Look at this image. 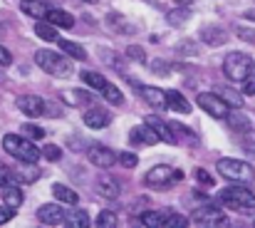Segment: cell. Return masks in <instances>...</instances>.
<instances>
[{
    "instance_id": "cell-1",
    "label": "cell",
    "mask_w": 255,
    "mask_h": 228,
    "mask_svg": "<svg viewBox=\"0 0 255 228\" xmlns=\"http://www.w3.org/2000/svg\"><path fill=\"white\" fill-rule=\"evenodd\" d=\"M218 201L228 209H233L236 214L243 216H255V194L248 189V184H238V186H228L218 194Z\"/></svg>"
},
{
    "instance_id": "cell-2",
    "label": "cell",
    "mask_w": 255,
    "mask_h": 228,
    "mask_svg": "<svg viewBox=\"0 0 255 228\" xmlns=\"http://www.w3.org/2000/svg\"><path fill=\"white\" fill-rule=\"evenodd\" d=\"M2 149L10 156H15L17 161H30V164H37L40 156H42L32 139L20 137V134H5L2 137Z\"/></svg>"
},
{
    "instance_id": "cell-3",
    "label": "cell",
    "mask_w": 255,
    "mask_h": 228,
    "mask_svg": "<svg viewBox=\"0 0 255 228\" xmlns=\"http://www.w3.org/2000/svg\"><path fill=\"white\" fill-rule=\"evenodd\" d=\"M218 174L233 184H253L255 171L248 161L241 159H221L218 161Z\"/></svg>"
},
{
    "instance_id": "cell-4",
    "label": "cell",
    "mask_w": 255,
    "mask_h": 228,
    "mask_svg": "<svg viewBox=\"0 0 255 228\" xmlns=\"http://www.w3.org/2000/svg\"><path fill=\"white\" fill-rule=\"evenodd\" d=\"M35 62H37V67H42L47 75H52V77L72 75L70 60H65L62 55H57L55 50H37V52H35Z\"/></svg>"
},
{
    "instance_id": "cell-5",
    "label": "cell",
    "mask_w": 255,
    "mask_h": 228,
    "mask_svg": "<svg viewBox=\"0 0 255 228\" xmlns=\"http://www.w3.org/2000/svg\"><path fill=\"white\" fill-rule=\"evenodd\" d=\"M255 62L253 57H248L246 52H231L226 60H223V72L228 79H233V82H243L246 77L253 72Z\"/></svg>"
},
{
    "instance_id": "cell-6",
    "label": "cell",
    "mask_w": 255,
    "mask_h": 228,
    "mask_svg": "<svg viewBox=\"0 0 255 228\" xmlns=\"http://www.w3.org/2000/svg\"><path fill=\"white\" fill-rule=\"evenodd\" d=\"M173 179H181V171H173V169L166 166V164L154 166V169L146 171V176H144L146 186H151V189H169Z\"/></svg>"
},
{
    "instance_id": "cell-7",
    "label": "cell",
    "mask_w": 255,
    "mask_h": 228,
    "mask_svg": "<svg viewBox=\"0 0 255 228\" xmlns=\"http://www.w3.org/2000/svg\"><path fill=\"white\" fill-rule=\"evenodd\" d=\"M196 102H198V107H201L206 114H211L213 119H223V117L228 114V109H231V107L223 102V97H221V94H213V92H201Z\"/></svg>"
},
{
    "instance_id": "cell-8",
    "label": "cell",
    "mask_w": 255,
    "mask_h": 228,
    "mask_svg": "<svg viewBox=\"0 0 255 228\" xmlns=\"http://www.w3.org/2000/svg\"><path fill=\"white\" fill-rule=\"evenodd\" d=\"M193 224L198 226H228V216L218 206H201L193 211Z\"/></svg>"
},
{
    "instance_id": "cell-9",
    "label": "cell",
    "mask_w": 255,
    "mask_h": 228,
    "mask_svg": "<svg viewBox=\"0 0 255 228\" xmlns=\"http://www.w3.org/2000/svg\"><path fill=\"white\" fill-rule=\"evenodd\" d=\"M15 107L25 114V117H42L45 114V99L37 94H22L15 99Z\"/></svg>"
},
{
    "instance_id": "cell-10",
    "label": "cell",
    "mask_w": 255,
    "mask_h": 228,
    "mask_svg": "<svg viewBox=\"0 0 255 228\" xmlns=\"http://www.w3.org/2000/svg\"><path fill=\"white\" fill-rule=\"evenodd\" d=\"M87 156H89V161H92L94 166H99V169H109V166H114V161H117V154L112 152L109 147H104V144H92Z\"/></svg>"
},
{
    "instance_id": "cell-11",
    "label": "cell",
    "mask_w": 255,
    "mask_h": 228,
    "mask_svg": "<svg viewBox=\"0 0 255 228\" xmlns=\"http://www.w3.org/2000/svg\"><path fill=\"white\" fill-rule=\"evenodd\" d=\"M37 221L45 224V226H60V224H65V211H62V206H52V204L40 206L37 209Z\"/></svg>"
},
{
    "instance_id": "cell-12",
    "label": "cell",
    "mask_w": 255,
    "mask_h": 228,
    "mask_svg": "<svg viewBox=\"0 0 255 228\" xmlns=\"http://www.w3.org/2000/svg\"><path fill=\"white\" fill-rule=\"evenodd\" d=\"M144 124H149V127L154 129V134L159 137V142H166V144H176V137H173V132H171L169 122H164L161 117H154V114H149V117L144 119Z\"/></svg>"
},
{
    "instance_id": "cell-13",
    "label": "cell",
    "mask_w": 255,
    "mask_h": 228,
    "mask_svg": "<svg viewBox=\"0 0 255 228\" xmlns=\"http://www.w3.org/2000/svg\"><path fill=\"white\" fill-rule=\"evenodd\" d=\"M129 142H131L134 147H139V144H144V147H151V144H156V142H159V137L154 134V129H151L149 124H141V127H134V129H131V134H129Z\"/></svg>"
},
{
    "instance_id": "cell-14",
    "label": "cell",
    "mask_w": 255,
    "mask_h": 228,
    "mask_svg": "<svg viewBox=\"0 0 255 228\" xmlns=\"http://www.w3.org/2000/svg\"><path fill=\"white\" fill-rule=\"evenodd\" d=\"M109 122H112V114L102 107H94V109L85 112V124L89 129H104V127H109Z\"/></svg>"
},
{
    "instance_id": "cell-15",
    "label": "cell",
    "mask_w": 255,
    "mask_h": 228,
    "mask_svg": "<svg viewBox=\"0 0 255 228\" xmlns=\"http://www.w3.org/2000/svg\"><path fill=\"white\" fill-rule=\"evenodd\" d=\"M141 92V97L146 99V104H151L154 109H166V97L159 87H149V84H139L136 87Z\"/></svg>"
},
{
    "instance_id": "cell-16",
    "label": "cell",
    "mask_w": 255,
    "mask_h": 228,
    "mask_svg": "<svg viewBox=\"0 0 255 228\" xmlns=\"http://www.w3.org/2000/svg\"><path fill=\"white\" fill-rule=\"evenodd\" d=\"M12 179L15 181H22V184H35L40 179V169L37 164H30V161H22V166H17L12 171Z\"/></svg>"
},
{
    "instance_id": "cell-17",
    "label": "cell",
    "mask_w": 255,
    "mask_h": 228,
    "mask_svg": "<svg viewBox=\"0 0 255 228\" xmlns=\"http://www.w3.org/2000/svg\"><path fill=\"white\" fill-rule=\"evenodd\" d=\"M164 97H166V109H173V112H178V114H188V112H191V104H188V99H186L181 92L169 89V92H164Z\"/></svg>"
},
{
    "instance_id": "cell-18",
    "label": "cell",
    "mask_w": 255,
    "mask_h": 228,
    "mask_svg": "<svg viewBox=\"0 0 255 228\" xmlns=\"http://www.w3.org/2000/svg\"><path fill=\"white\" fill-rule=\"evenodd\" d=\"M201 40H203L206 45L218 47V45H226V42H228V32H226L223 27H213V25H208V27L201 30Z\"/></svg>"
},
{
    "instance_id": "cell-19",
    "label": "cell",
    "mask_w": 255,
    "mask_h": 228,
    "mask_svg": "<svg viewBox=\"0 0 255 228\" xmlns=\"http://www.w3.org/2000/svg\"><path fill=\"white\" fill-rule=\"evenodd\" d=\"M119 184L112 179V176H99L97 179V194L99 196H104V199H117L119 196Z\"/></svg>"
},
{
    "instance_id": "cell-20",
    "label": "cell",
    "mask_w": 255,
    "mask_h": 228,
    "mask_svg": "<svg viewBox=\"0 0 255 228\" xmlns=\"http://www.w3.org/2000/svg\"><path fill=\"white\" fill-rule=\"evenodd\" d=\"M223 119H228V127H231L233 132H238V134L246 132V129H251V119H248L241 109H233V112L228 109V114H226Z\"/></svg>"
},
{
    "instance_id": "cell-21",
    "label": "cell",
    "mask_w": 255,
    "mask_h": 228,
    "mask_svg": "<svg viewBox=\"0 0 255 228\" xmlns=\"http://www.w3.org/2000/svg\"><path fill=\"white\" fill-rule=\"evenodd\" d=\"M52 194H55V199L62 201V204H70V206H77V204H80V194H77L75 189L65 186V184H55V186H52Z\"/></svg>"
},
{
    "instance_id": "cell-22",
    "label": "cell",
    "mask_w": 255,
    "mask_h": 228,
    "mask_svg": "<svg viewBox=\"0 0 255 228\" xmlns=\"http://www.w3.org/2000/svg\"><path fill=\"white\" fill-rule=\"evenodd\" d=\"M20 10L35 20H42L47 15V5L42 0H20Z\"/></svg>"
},
{
    "instance_id": "cell-23",
    "label": "cell",
    "mask_w": 255,
    "mask_h": 228,
    "mask_svg": "<svg viewBox=\"0 0 255 228\" xmlns=\"http://www.w3.org/2000/svg\"><path fill=\"white\" fill-rule=\"evenodd\" d=\"M45 17H47L55 27H72V25H75V17H72L70 12H65V10H57V7H52V10L47 7V15H45Z\"/></svg>"
},
{
    "instance_id": "cell-24",
    "label": "cell",
    "mask_w": 255,
    "mask_h": 228,
    "mask_svg": "<svg viewBox=\"0 0 255 228\" xmlns=\"http://www.w3.org/2000/svg\"><path fill=\"white\" fill-rule=\"evenodd\" d=\"M35 35L40 40H47V42H57L60 40V32H57V27L52 22H37L35 25Z\"/></svg>"
},
{
    "instance_id": "cell-25",
    "label": "cell",
    "mask_w": 255,
    "mask_h": 228,
    "mask_svg": "<svg viewBox=\"0 0 255 228\" xmlns=\"http://www.w3.org/2000/svg\"><path fill=\"white\" fill-rule=\"evenodd\" d=\"M65 224H67V226H77V228H89L92 226L89 214L82 211V209H75L72 214H65Z\"/></svg>"
},
{
    "instance_id": "cell-26",
    "label": "cell",
    "mask_w": 255,
    "mask_h": 228,
    "mask_svg": "<svg viewBox=\"0 0 255 228\" xmlns=\"http://www.w3.org/2000/svg\"><path fill=\"white\" fill-rule=\"evenodd\" d=\"M166 211H146V214H141V224L149 228H164L166 224Z\"/></svg>"
},
{
    "instance_id": "cell-27",
    "label": "cell",
    "mask_w": 255,
    "mask_h": 228,
    "mask_svg": "<svg viewBox=\"0 0 255 228\" xmlns=\"http://www.w3.org/2000/svg\"><path fill=\"white\" fill-rule=\"evenodd\" d=\"M2 201H5L7 206H12V209H17V206L22 204V191H20L17 186H12V184H7V186H2Z\"/></svg>"
},
{
    "instance_id": "cell-28",
    "label": "cell",
    "mask_w": 255,
    "mask_h": 228,
    "mask_svg": "<svg viewBox=\"0 0 255 228\" xmlns=\"http://www.w3.org/2000/svg\"><path fill=\"white\" fill-rule=\"evenodd\" d=\"M57 45H60L62 52H67L70 57H75V60H87V52L77 45V42H72V40H57Z\"/></svg>"
},
{
    "instance_id": "cell-29",
    "label": "cell",
    "mask_w": 255,
    "mask_h": 228,
    "mask_svg": "<svg viewBox=\"0 0 255 228\" xmlns=\"http://www.w3.org/2000/svg\"><path fill=\"white\" fill-rule=\"evenodd\" d=\"M102 94H104V99L109 102V104H124V94H122V89L119 87H114L112 82H107L104 84V89H102Z\"/></svg>"
},
{
    "instance_id": "cell-30",
    "label": "cell",
    "mask_w": 255,
    "mask_h": 228,
    "mask_svg": "<svg viewBox=\"0 0 255 228\" xmlns=\"http://www.w3.org/2000/svg\"><path fill=\"white\" fill-rule=\"evenodd\" d=\"M107 22L112 25V30H117V32H124V35H129V32H134L136 27L131 25V22H127L122 15H109L107 17Z\"/></svg>"
},
{
    "instance_id": "cell-31",
    "label": "cell",
    "mask_w": 255,
    "mask_h": 228,
    "mask_svg": "<svg viewBox=\"0 0 255 228\" xmlns=\"http://www.w3.org/2000/svg\"><path fill=\"white\" fill-rule=\"evenodd\" d=\"M82 79H85L87 87H92V89H97V92H102L104 84H107V79L99 75V72H82Z\"/></svg>"
},
{
    "instance_id": "cell-32",
    "label": "cell",
    "mask_w": 255,
    "mask_h": 228,
    "mask_svg": "<svg viewBox=\"0 0 255 228\" xmlns=\"http://www.w3.org/2000/svg\"><path fill=\"white\" fill-rule=\"evenodd\" d=\"M191 17V10L186 7V5H181L178 10H171L169 15H166V20H169L171 25H181V22H186Z\"/></svg>"
},
{
    "instance_id": "cell-33",
    "label": "cell",
    "mask_w": 255,
    "mask_h": 228,
    "mask_svg": "<svg viewBox=\"0 0 255 228\" xmlns=\"http://www.w3.org/2000/svg\"><path fill=\"white\" fill-rule=\"evenodd\" d=\"M62 99L70 102V104H89L92 102V94L89 92H65Z\"/></svg>"
},
{
    "instance_id": "cell-34",
    "label": "cell",
    "mask_w": 255,
    "mask_h": 228,
    "mask_svg": "<svg viewBox=\"0 0 255 228\" xmlns=\"http://www.w3.org/2000/svg\"><path fill=\"white\" fill-rule=\"evenodd\" d=\"M241 142H243V149L251 154L255 159V129H246V132H241Z\"/></svg>"
},
{
    "instance_id": "cell-35",
    "label": "cell",
    "mask_w": 255,
    "mask_h": 228,
    "mask_svg": "<svg viewBox=\"0 0 255 228\" xmlns=\"http://www.w3.org/2000/svg\"><path fill=\"white\" fill-rule=\"evenodd\" d=\"M221 97H223V102H226L228 107H233V109H241V107H243V97H241L238 92H233V89H223Z\"/></svg>"
},
{
    "instance_id": "cell-36",
    "label": "cell",
    "mask_w": 255,
    "mask_h": 228,
    "mask_svg": "<svg viewBox=\"0 0 255 228\" xmlns=\"http://www.w3.org/2000/svg\"><path fill=\"white\" fill-rule=\"evenodd\" d=\"M97 226H99V228L117 226V214H114V211H102V214L97 216Z\"/></svg>"
},
{
    "instance_id": "cell-37",
    "label": "cell",
    "mask_w": 255,
    "mask_h": 228,
    "mask_svg": "<svg viewBox=\"0 0 255 228\" xmlns=\"http://www.w3.org/2000/svg\"><path fill=\"white\" fill-rule=\"evenodd\" d=\"M171 132H173V137H176V142H178V137H183L186 142H196V137L186 129V124H178V122H173V124H169Z\"/></svg>"
},
{
    "instance_id": "cell-38",
    "label": "cell",
    "mask_w": 255,
    "mask_h": 228,
    "mask_svg": "<svg viewBox=\"0 0 255 228\" xmlns=\"http://www.w3.org/2000/svg\"><path fill=\"white\" fill-rule=\"evenodd\" d=\"M117 161H119L122 166H127V169H134V166L139 164L136 154H131V152H122V154H117Z\"/></svg>"
},
{
    "instance_id": "cell-39",
    "label": "cell",
    "mask_w": 255,
    "mask_h": 228,
    "mask_svg": "<svg viewBox=\"0 0 255 228\" xmlns=\"http://www.w3.org/2000/svg\"><path fill=\"white\" fill-rule=\"evenodd\" d=\"M186 226H188V219H183L178 214H169L166 224H164V228H186Z\"/></svg>"
},
{
    "instance_id": "cell-40",
    "label": "cell",
    "mask_w": 255,
    "mask_h": 228,
    "mask_svg": "<svg viewBox=\"0 0 255 228\" xmlns=\"http://www.w3.org/2000/svg\"><path fill=\"white\" fill-rule=\"evenodd\" d=\"M22 132H25V137L32 139V142L45 137V129H42V127H35V124H22Z\"/></svg>"
},
{
    "instance_id": "cell-41",
    "label": "cell",
    "mask_w": 255,
    "mask_h": 228,
    "mask_svg": "<svg viewBox=\"0 0 255 228\" xmlns=\"http://www.w3.org/2000/svg\"><path fill=\"white\" fill-rule=\"evenodd\" d=\"M42 154H45V159H47V161H60L62 149H60V147H55V144H47V147L42 149Z\"/></svg>"
},
{
    "instance_id": "cell-42",
    "label": "cell",
    "mask_w": 255,
    "mask_h": 228,
    "mask_svg": "<svg viewBox=\"0 0 255 228\" xmlns=\"http://www.w3.org/2000/svg\"><path fill=\"white\" fill-rule=\"evenodd\" d=\"M12 219H15V209H12V206H7V204H5V206H0V226H5V224H7V221H12Z\"/></svg>"
},
{
    "instance_id": "cell-43",
    "label": "cell",
    "mask_w": 255,
    "mask_h": 228,
    "mask_svg": "<svg viewBox=\"0 0 255 228\" xmlns=\"http://www.w3.org/2000/svg\"><path fill=\"white\" fill-rule=\"evenodd\" d=\"M243 94H248V97H255V72L243 79Z\"/></svg>"
},
{
    "instance_id": "cell-44",
    "label": "cell",
    "mask_w": 255,
    "mask_h": 228,
    "mask_svg": "<svg viewBox=\"0 0 255 228\" xmlns=\"http://www.w3.org/2000/svg\"><path fill=\"white\" fill-rule=\"evenodd\" d=\"M7 184H12V171H10L5 164H0V189L7 186Z\"/></svg>"
},
{
    "instance_id": "cell-45",
    "label": "cell",
    "mask_w": 255,
    "mask_h": 228,
    "mask_svg": "<svg viewBox=\"0 0 255 228\" xmlns=\"http://www.w3.org/2000/svg\"><path fill=\"white\" fill-rule=\"evenodd\" d=\"M127 55H129L131 60H136V62H144V50H141V47H136V45H134V47H129V50H127Z\"/></svg>"
},
{
    "instance_id": "cell-46",
    "label": "cell",
    "mask_w": 255,
    "mask_h": 228,
    "mask_svg": "<svg viewBox=\"0 0 255 228\" xmlns=\"http://www.w3.org/2000/svg\"><path fill=\"white\" fill-rule=\"evenodd\" d=\"M196 179H198L203 186H213V179H211V174H208V171H203V169H198V171H196Z\"/></svg>"
},
{
    "instance_id": "cell-47",
    "label": "cell",
    "mask_w": 255,
    "mask_h": 228,
    "mask_svg": "<svg viewBox=\"0 0 255 228\" xmlns=\"http://www.w3.org/2000/svg\"><path fill=\"white\" fill-rule=\"evenodd\" d=\"M238 37H243L246 42H255V30H251V27H238Z\"/></svg>"
},
{
    "instance_id": "cell-48",
    "label": "cell",
    "mask_w": 255,
    "mask_h": 228,
    "mask_svg": "<svg viewBox=\"0 0 255 228\" xmlns=\"http://www.w3.org/2000/svg\"><path fill=\"white\" fill-rule=\"evenodd\" d=\"M10 62H12V55H10V52H7V50L0 45V67H7Z\"/></svg>"
},
{
    "instance_id": "cell-49",
    "label": "cell",
    "mask_w": 255,
    "mask_h": 228,
    "mask_svg": "<svg viewBox=\"0 0 255 228\" xmlns=\"http://www.w3.org/2000/svg\"><path fill=\"white\" fill-rule=\"evenodd\" d=\"M154 67H156V72H159V75H169V70H166V62H164V60H156V62H154Z\"/></svg>"
},
{
    "instance_id": "cell-50",
    "label": "cell",
    "mask_w": 255,
    "mask_h": 228,
    "mask_svg": "<svg viewBox=\"0 0 255 228\" xmlns=\"http://www.w3.org/2000/svg\"><path fill=\"white\" fill-rule=\"evenodd\" d=\"M243 17H246V20H253V22H255V7L246 10V12H243Z\"/></svg>"
},
{
    "instance_id": "cell-51",
    "label": "cell",
    "mask_w": 255,
    "mask_h": 228,
    "mask_svg": "<svg viewBox=\"0 0 255 228\" xmlns=\"http://www.w3.org/2000/svg\"><path fill=\"white\" fill-rule=\"evenodd\" d=\"M173 2H176V5H186V7H188V5H191L193 0H173Z\"/></svg>"
},
{
    "instance_id": "cell-52",
    "label": "cell",
    "mask_w": 255,
    "mask_h": 228,
    "mask_svg": "<svg viewBox=\"0 0 255 228\" xmlns=\"http://www.w3.org/2000/svg\"><path fill=\"white\" fill-rule=\"evenodd\" d=\"M85 2H97V0H85Z\"/></svg>"
},
{
    "instance_id": "cell-53",
    "label": "cell",
    "mask_w": 255,
    "mask_h": 228,
    "mask_svg": "<svg viewBox=\"0 0 255 228\" xmlns=\"http://www.w3.org/2000/svg\"><path fill=\"white\" fill-rule=\"evenodd\" d=\"M253 224H255V221H253Z\"/></svg>"
}]
</instances>
